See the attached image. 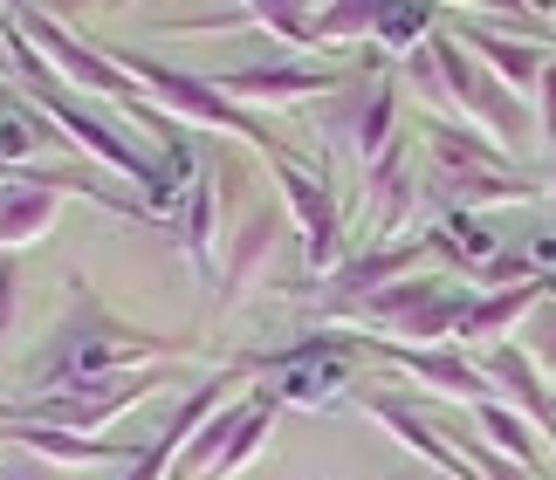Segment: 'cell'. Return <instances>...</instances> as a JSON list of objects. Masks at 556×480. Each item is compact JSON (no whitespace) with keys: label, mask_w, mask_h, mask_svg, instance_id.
I'll return each instance as SVG.
<instances>
[{"label":"cell","mask_w":556,"mask_h":480,"mask_svg":"<svg viewBox=\"0 0 556 480\" xmlns=\"http://www.w3.org/2000/svg\"><path fill=\"white\" fill-rule=\"evenodd\" d=\"M14 28L28 35V41H35V55H41V62H55V70L70 76V83H83V90H97V97H117V103H131V117H138L144 130H152V138H159L165 151H173V144H186L179 130L165 124V117L152 111V103H144V90H138V83L124 76V70H117L111 55L83 49V41H76L70 28H62L55 14H41V8H14Z\"/></svg>","instance_id":"5b68a950"},{"label":"cell","mask_w":556,"mask_h":480,"mask_svg":"<svg viewBox=\"0 0 556 480\" xmlns=\"http://www.w3.org/2000/svg\"><path fill=\"white\" fill-rule=\"evenodd\" d=\"M268 426H275V405L262 399V391H254V399L241 405V419H233V432H227V446H220V460H213L200 480H233L241 473L254 453H262V440H268Z\"/></svg>","instance_id":"ffe728a7"},{"label":"cell","mask_w":556,"mask_h":480,"mask_svg":"<svg viewBox=\"0 0 556 480\" xmlns=\"http://www.w3.org/2000/svg\"><path fill=\"white\" fill-rule=\"evenodd\" d=\"M248 378H254V370H248L241 357H233V364H220V370H213V378H200V384H192V399H186V405L173 412V419L159 426V440L144 446V453H131V467H124V480H165V473L179 467L186 440H192V432H200V426L213 419V412L227 405V391H241Z\"/></svg>","instance_id":"ba28073f"},{"label":"cell","mask_w":556,"mask_h":480,"mask_svg":"<svg viewBox=\"0 0 556 480\" xmlns=\"http://www.w3.org/2000/svg\"><path fill=\"white\" fill-rule=\"evenodd\" d=\"M0 440L35 453V460H49V467H103L124 453V446H97L83 432H55V426H28V419H0Z\"/></svg>","instance_id":"e0dca14e"},{"label":"cell","mask_w":556,"mask_h":480,"mask_svg":"<svg viewBox=\"0 0 556 480\" xmlns=\"http://www.w3.org/2000/svg\"><path fill=\"white\" fill-rule=\"evenodd\" d=\"M0 49L14 55L21 83H28V97L41 103V111H49V124H55V130H70V138H76L83 151H90L97 165H111V172H124V179H138L144 192H159V213H165V220H173V179H165V172H159L152 159H144L138 144H124V138H117V130L103 124V117H90V111H83L76 97H62V90H55L49 62H41V55H35V41L14 28V14H0Z\"/></svg>","instance_id":"7a4b0ae2"},{"label":"cell","mask_w":556,"mask_h":480,"mask_svg":"<svg viewBox=\"0 0 556 480\" xmlns=\"http://www.w3.org/2000/svg\"><path fill=\"white\" fill-rule=\"evenodd\" d=\"M433 35V8H378V28H371V41H384V49H399V55H413L419 41Z\"/></svg>","instance_id":"603a6c76"},{"label":"cell","mask_w":556,"mask_h":480,"mask_svg":"<svg viewBox=\"0 0 556 480\" xmlns=\"http://www.w3.org/2000/svg\"><path fill=\"white\" fill-rule=\"evenodd\" d=\"M460 41H467V49H481L488 55V70H495L502 76V90L508 97H529V90H536V83H543V49H536V41H508V35H488L481 28V21H460Z\"/></svg>","instance_id":"2e32d148"},{"label":"cell","mask_w":556,"mask_h":480,"mask_svg":"<svg viewBox=\"0 0 556 480\" xmlns=\"http://www.w3.org/2000/svg\"><path fill=\"white\" fill-rule=\"evenodd\" d=\"M233 111H262V103H303V97H337L330 70H303V62H254V70H220L206 76Z\"/></svg>","instance_id":"8fae6325"},{"label":"cell","mask_w":556,"mask_h":480,"mask_svg":"<svg viewBox=\"0 0 556 480\" xmlns=\"http://www.w3.org/2000/svg\"><path fill=\"white\" fill-rule=\"evenodd\" d=\"M475 426H481V440L502 453V460H516L522 473H536V480H549V467H543V446H536V432H529V419H516L502 399H488V405H475Z\"/></svg>","instance_id":"d6986e66"},{"label":"cell","mask_w":556,"mask_h":480,"mask_svg":"<svg viewBox=\"0 0 556 480\" xmlns=\"http://www.w3.org/2000/svg\"><path fill=\"white\" fill-rule=\"evenodd\" d=\"M392 124H399V83L392 76H365V83H337L330 111L316 117V130H324V144L337 151V159L351 165H371L384 144H392Z\"/></svg>","instance_id":"52a82bcc"},{"label":"cell","mask_w":556,"mask_h":480,"mask_svg":"<svg viewBox=\"0 0 556 480\" xmlns=\"http://www.w3.org/2000/svg\"><path fill=\"white\" fill-rule=\"evenodd\" d=\"M14 295H21V268H14V254H0V337L14 330Z\"/></svg>","instance_id":"4316f807"},{"label":"cell","mask_w":556,"mask_h":480,"mask_svg":"<svg viewBox=\"0 0 556 480\" xmlns=\"http://www.w3.org/2000/svg\"><path fill=\"white\" fill-rule=\"evenodd\" d=\"M111 62H117V70H124V76H131L138 90H144V103H152V111H159V103H165V111H173V117H192V124H206V130H233V138H241V144H254V151H262L268 165H282V159H289V151L275 144L268 130H262V117L233 111V103H227L220 90H213L206 76L165 70V62H152V55H138V49H111Z\"/></svg>","instance_id":"277c9868"},{"label":"cell","mask_w":556,"mask_h":480,"mask_svg":"<svg viewBox=\"0 0 556 480\" xmlns=\"http://www.w3.org/2000/svg\"><path fill=\"white\" fill-rule=\"evenodd\" d=\"M475 370L488 378V391H502V405L516 412V419H529L536 432H549V440H556V399H549V378L522 357V343H488V351H475Z\"/></svg>","instance_id":"7c38bea8"},{"label":"cell","mask_w":556,"mask_h":480,"mask_svg":"<svg viewBox=\"0 0 556 480\" xmlns=\"http://www.w3.org/2000/svg\"><path fill=\"white\" fill-rule=\"evenodd\" d=\"M213 200H220V186L200 172V179H192V200H186V220H179L186 254H192V268H200V275H213Z\"/></svg>","instance_id":"44dd1931"},{"label":"cell","mask_w":556,"mask_h":480,"mask_svg":"<svg viewBox=\"0 0 556 480\" xmlns=\"http://www.w3.org/2000/svg\"><path fill=\"white\" fill-rule=\"evenodd\" d=\"M475 310V289L460 281H392V289L365 295L357 310L337 316V330L357 323V330H384V343H413V351H433V343H454L460 316Z\"/></svg>","instance_id":"3957f363"},{"label":"cell","mask_w":556,"mask_h":480,"mask_svg":"<svg viewBox=\"0 0 556 480\" xmlns=\"http://www.w3.org/2000/svg\"><path fill=\"white\" fill-rule=\"evenodd\" d=\"M35 144H41V124L28 117V103L14 90H0V172L35 165Z\"/></svg>","instance_id":"7402d4cb"},{"label":"cell","mask_w":556,"mask_h":480,"mask_svg":"<svg viewBox=\"0 0 556 480\" xmlns=\"http://www.w3.org/2000/svg\"><path fill=\"white\" fill-rule=\"evenodd\" d=\"M426 254H433V240H426V233H419V240H392V248L344 254V261L330 268V289L316 295V316H330V323H337L344 310H357L365 295H378V289H392V281H405Z\"/></svg>","instance_id":"9c48e42d"},{"label":"cell","mask_w":556,"mask_h":480,"mask_svg":"<svg viewBox=\"0 0 556 480\" xmlns=\"http://www.w3.org/2000/svg\"><path fill=\"white\" fill-rule=\"evenodd\" d=\"M55 200L62 192H41V186H0V254L28 248L55 227Z\"/></svg>","instance_id":"ac0fdd59"},{"label":"cell","mask_w":556,"mask_h":480,"mask_svg":"<svg viewBox=\"0 0 556 480\" xmlns=\"http://www.w3.org/2000/svg\"><path fill=\"white\" fill-rule=\"evenodd\" d=\"M371 343H378V351H384V357H392V364L405 370V378L433 384L440 399H454V405H467V412L495 399V391H488V378L475 370V357H467V351H454V343H433V351H413V343H384V337H371Z\"/></svg>","instance_id":"4fadbf2b"},{"label":"cell","mask_w":556,"mask_h":480,"mask_svg":"<svg viewBox=\"0 0 556 480\" xmlns=\"http://www.w3.org/2000/svg\"><path fill=\"white\" fill-rule=\"evenodd\" d=\"M275 240H282V213L275 206H254L241 227H233V248H227V268H220V289H213V310H241V295L268 275L275 261Z\"/></svg>","instance_id":"5bb4252c"},{"label":"cell","mask_w":556,"mask_h":480,"mask_svg":"<svg viewBox=\"0 0 556 480\" xmlns=\"http://www.w3.org/2000/svg\"><path fill=\"white\" fill-rule=\"evenodd\" d=\"M378 28V0H344V8H316V49L324 41H365Z\"/></svg>","instance_id":"cb8c5ba5"},{"label":"cell","mask_w":556,"mask_h":480,"mask_svg":"<svg viewBox=\"0 0 556 480\" xmlns=\"http://www.w3.org/2000/svg\"><path fill=\"white\" fill-rule=\"evenodd\" d=\"M365 200H371V227H378V248H392V233L419 213V172L405 165L399 138L378 151V159L365 165Z\"/></svg>","instance_id":"9a60e30c"},{"label":"cell","mask_w":556,"mask_h":480,"mask_svg":"<svg viewBox=\"0 0 556 480\" xmlns=\"http://www.w3.org/2000/svg\"><path fill=\"white\" fill-rule=\"evenodd\" d=\"M159 391V364L152 370H117V378H83V384H55V391H28L21 405H0V419H28V426H55V432H83L111 426L117 412L144 405Z\"/></svg>","instance_id":"8992f818"},{"label":"cell","mask_w":556,"mask_h":480,"mask_svg":"<svg viewBox=\"0 0 556 480\" xmlns=\"http://www.w3.org/2000/svg\"><path fill=\"white\" fill-rule=\"evenodd\" d=\"M0 480H70V473L49 467V460H35V453H21V446H8V453H0Z\"/></svg>","instance_id":"484cf974"},{"label":"cell","mask_w":556,"mask_h":480,"mask_svg":"<svg viewBox=\"0 0 556 480\" xmlns=\"http://www.w3.org/2000/svg\"><path fill=\"white\" fill-rule=\"evenodd\" d=\"M392 480H433V467H399Z\"/></svg>","instance_id":"83f0119b"},{"label":"cell","mask_w":556,"mask_h":480,"mask_svg":"<svg viewBox=\"0 0 556 480\" xmlns=\"http://www.w3.org/2000/svg\"><path fill=\"white\" fill-rule=\"evenodd\" d=\"M76 281V316L49 337V351L35 357V384L55 391V384H83V378H117V370H152V364H173V357H200L206 343L200 337H152V330H131V323H111L97 310V295Z\"/></svg>","instance_id":"6da1fadb"},{"label":"cell","mask_w":556,"mask_h":480,"mask_svg":"<svg viewBox=\"0 0 556 480\" xmlns=\"http://www.w3.org/2000/svg\"><path fill=\"white\" fill-rule=\"evenodd\" d=\"M275 179H282V200L295 213V233H303V268L309 275H330L337 261H344V220H337V200L324 179H309L295 159L275 165Z\"/></svg>","instance_id":"30bf717a"},{"label":"cell","mask_w":556,"mask_h":480,"mask_svg":"<svg viewBox=\"0 0 556 480\" xmlns=\"http://www.w3.org/2000/svg\"><path fill=\"white\" fill-rule=\"evenodd\" d=\"M522 357L543 370V378H556V302H543L536 316H529V337H522Z\"/></svg>","instance_id":"d4e9b609"}]
</instances>
